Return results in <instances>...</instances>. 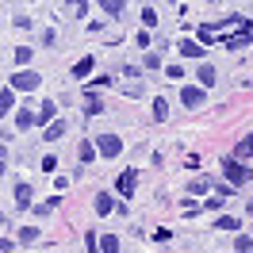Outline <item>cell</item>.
Masks as SVG:
<instances>
[{
	"instance_id": "5bb4252c",
	"label": "cell",
	"mask_w": 253,
	"mask_h": 253,
	"mask_svg": "<svg viewBox=\"0 0 253 253\" xmlns=\"http://www.w3.org/2000/svg\"><path fill=\"white\" fill-rule=\"evenodd\" d=\"M39 242V230L35 226H19V246H35Z\"/></svg>"
},
{
	"instance_id": "e0dca14e",
	"label": "cell",
	"mask_w": 253,
	"mask_h": 253,
	"mask_svg": "<svg viewBox=\"0 0 253 253\" xmlns=\"http://www.w3.org/2000/svg\"><path fill=\"white\" fill-rule=\"evenodd\" d=\"M92 158H96V146H92V142H81V150H77V161H81V165H88Z\"/></svg>"
},
{
	"instance_id": "5b68a950",
	"label": "cell",
	"mask_w": 253,
	"mask_h": 253,
	"mask_svg": "<svg viewBox=\"0 0 253 253\" xmlns=\"http://www.w3.org/2000/svg\"><path fill=\"white\" fill-rule=\"evenodd\" d=\"M180 104H184V108H200V104H204V88H200V84H188V88L180 92Z\"/></svg>"
},
{
	"instance_id": "4fadbf2b",
	"label": "cell",
	"mask_w": 253,
	"mask_h": 253,
	"mask_svg": "<svg viewBox=\"0 0 253 253\" xmlns=\"http://www.w3.org/2000/svg\"><path fill=\"white\" fill-rule=\"evenodd\" d=\"M234 253H253V238L250 234H234Z\"/></svg>"
},
{
	"instance_id": "6da1fadb",
	"label": "cell",
	"mask_w": 253,
	"mask_h": 253,
	"mask_svg": "<svg viewBox=\"0 0 253 253\" xmlns=\"http://www.w3.org/2000/svg\"><path fill=\"white\" fill-rule=\"evenodd\" d=\"M222 176H226V184H234V188H242V184L250 180V169H246L242 161L226 158V161H222Z\"/></svg>"
},
{
	"instance_id": "8fae6325",
	"label": "cell",
	"mask_w": 253,
	"mask_h": 253,
	"mask_svg": "<svg viewBox=\"0 0 253 253\" xmlns=\"http://www.w3.org/2000/svg\"><path fill=\"white\" fill-rule=\"evenodd\" d=\"M253 154V134H246L242 142H238V150H234V161H242V158H250Z\"/></svg>"
},
{
	"instance_id": "ffe728a7",
	"label": "cell",
	"mask_w": 253,
	"mask_h": 253,
	"mask_svg": "<svg viewBox=\"0 0 253 253\" xmlns=\"http://www.w3.org/2000/svg\"><path fill=\"white\" fill-rule=\"evenodd\" d=\"M215 226H219V230H234V234H238V226H242V222H238L234 215H222V219H215Z\"/></svg>"
},
{
	"instance_id": "7402d4cb",
	"label": "cell",
	"mask_w": 253,
	"mask_h": 253,
	"mask_svg": "<svg viewBox=\"0 0 253 253\" xmlns=\"http://www.w3.org/2000/svg\"><path fill=\"white\" fill-rule=\"evenodd\" d=\"M108 211H111V196L100 192V196H96V215H108Z\"/></svg>"
},
{
	"instance_id": "ac0fdd59",
	"label": "cell",
	"mask_w": 253,
	"mask_h": 253,
	"mask_svg": "<svg viewBox=\"0 0 253 253\" xmlns=\"http://www.w3.org/2000/svg\"><path fill=\"white\" fill-rule=\"evenodd\" d=\"M12 104H16V92H12V88H4V92H0V115H8Z\"/></svg>"
},
{
	"instance_id": "8992f818",
	"label": "cell",
	"mask_w": 253,
	"mask_h": 253,
	"mask_svg": "<svg viewBox=\"0 0 253 253\" xmlns=\"http://www.w3.org/2000/svg\"><path fill=\"white\" fill-rule=\"evenodd\" d=\"M50 119H58V104H54V100H46L42 108L35 111V123H46L50 126Z\"/></svg>"
},
{
	"instance_id": "277c9868",
	"label": "cell",
	"mask_w": 253,
	"mask_h": 253,
	"mask_svg": "<svg viewBox=\"0 0 253 253\" xmlns=\"http://www.w3.org/2000/svg\"><path fill=\"white\" fill-rule=\"evenodd\" d=\"M134 184H138V169H123L119 180H115V192L119 196H134Z\"/></svg>"
},
{
	"instance_id": "f546056e",
	"label": "cell",
	"mask_w": 253,
	"mask_h": 253,
	"mask_svg": "<svg viewBox=\"0 0 253 253\" xmlns=\"http://www.w3.org/2000/svg\"><path fill=\"white\" fill-rule=\"evenodd\" d=\"M84 246H88V253H96V250H100V238H96V234H84Z\"/></svg>"
},
{
	"instance_id": "d6a6232c",
	"label": "cell",
	"mask_w": 253,
	"mask_h": 253,
	"mask_svg": "<svg viewBox=\"0 0 253 253\" xmlns=\"http://www.w3.org/2000/svg\"><path fill=\"white\" fill-rule=\"evenodd\" d=\"M12 246H16V242H8V238H0V250H4V253L12 250Z\"/></svg>"
},
{
	"instance_id": "9a60e30c",
	"label": "cell",
	"mask_w": 253,
	"mask_h": 253,
	"mask_svg": "<svg viewBox=\"0 0 253 253\" xmlns=\"http://www.w3.org/2000/svg\"><path fill=\"white\" fill-rule=\"evenodd\" d=\"M84 108H88L84 115H104V104H100V100H96L92 92H84Z\"/></svg>"
},
{
	"instance_id": "30bf717a",
	"label": "cell",
	"mask_w": 253,
	"mask_h": 253,
	"mask_svg": "<svg viewBox=\"0 0 253 253\" xmlns=\"http://www.w3.org/2000/svg\"><path fill=\"white\" fill-rule=\"evenodd\" d=\"M16 207H31V184H16Z\"/></svg>"
},
{
	"instance_id": "3957f363",
	"label": "cell",
	"mask_w": 253,
	"mask_h": 253,
	"mask_svg": "<svg viewBox=\"0 0 253 253\" xmlns=\"http://www.w3.org/2000/svg\"><path fill=\"white\" fill-rule=\"evenodd\" d=\"M92 146H96L100 158H119V154H123V138H119V134H100Z\"/></svg>"
},
{
	"instance_id": "d4e9b609",
	"label": "cell",
	"mask_w": 253,
	"mask_h": 253,
	"mask_svg": "<svg viewBox=\"0 0 253 253\" xmlns=\"http://www.w3.org/2000/svg\"><path fill=\"white\" fill-rule=\"evenodd\" d=\"M104 12L108 16H123V0H104Z\"/></svg>"
},
{
	"instance_id": "ba28073f",
	"label": "cell",
	"mask_w": 253,
	"mask_h": 253,
	"mask_svg": "<svg viewBox=\"0 0 253 253\" xmlns=\"http://www.w3.org/2000/svg\"><path fill=\"white\" fill-rule=\"evenodd\" d=\"M204 50H207V46L192 42V39H184V42H180V54H184V58H204Z\"/></svg>"
},
{
	"instance_id": "4316f807",
	"label": "cell",
	"mask_w": 253,
	"mask_h": 253,
	"mask_svg": "<svg viewBox=\"0 0 253 253\" xmlns=\"http://www.w3.org/2000/svg\"><path fill=\"white\" fill-rule=\"evenodd\" d=\"M142 23H146V27H154V23H158V12H154V8H142Z\"/></svg>"
},
{
	"instance_id": "d6986e66",
	"label": "cell",
	"mask_w": 253,
	"mask_h": 253,
	"mask_svg": "<svg viewBox=\"0 0 253 253\" xmlns=\"http://www.w3.org/2000/svg\"><path fill=\"white\" fill-rule=\"evenodd\" d=\"M88 73H92V58H81V62L73 65V77L81 81V77H88Z\"/></svg>"
},
{
	"instance_id": "2e32d148",
	"label": "cell",
	"mask_w": 253,
	"mask_h": 253,
	"mask_svg": "<svg viewBox=\"0 0 253 253\" xmlns=\"http://www.w3.org/2000/svg\"><path fill=\"white\" fill-rule=\"evenodd\" d=\"M100 253H119V238L104 234V238H100Z\"/></svg>"
},
{
	"instance_id": "1f68e13d",
	"label": "cell",
	"mask_w": 253,
	"mask_h": 253,
	"mask_svg": "<svg viewBox=\"0 0 253 253\" xmlns=\"http://www.w3.org/2000/svg\"><path fill=\"white\" fill-rule=\"evenodd\" d=\"M204 207H207V211H219V207H222V196H211V200H207Z\"/></svg>"
},
{
	"instance_id": "52a82bcc",
	"label": "cell",
	"mask_w": 253,
	"mask_h": 253,
	"mask_svg": "<svg viewBox=\"0 0 253 253\" xmlns=\"http://www.w3.org/2000/svg\"><path fill=\"white\" fill-rule=\"evenodd\" d=\"M62 134H65V119H54V123L46 126V134H42V138H46V142H58Z\"/></svg>"
},
{
	"instance_id": "603a6c76",
	"label": "cell",
	"mask_w": 253,
	"mask_h": 253,
	"mask_svg": "<svg viewBox=\"0 0 253 253\" xmlns=\"http://www.w3.org/2000/svg\"><path fill=\"white\" fill-rule=\"evenodd\" d=\"M58 204H62L58 196H54V200H46V204H35V215L42 219V215H50V211H54V207H58Z\"/></svg>"
},
{
	"instance_id": "484cf974",
	"label": "cell",
	"mask_w": 253,
	"mask_h": 253,
	"mask_svg": "<svg viewBox=\"0 0 253 253\" xmlns=\"http://www.w3.org/2000/svg\"><path fill=\"white\" fill-rule=\"evenodd\" d=\"M31 54H35L31 46H19L16 50V65H27V62H31Z\"/></svg>"
},
{
	"instance_id": "44dd1931",
	"label": "cell",
	"mask_w": 253,
	"mask_h": 253,
	"mask_svg": "<svg viewBox=\"0 0 253 253\" xmlns=\"http://www.w3.org/2000/svg\"><path fill=\"white\" fill-rule=\"evenodd\" d=\"M242 46H250V35H230L226 39V50H242Z\"/></svg>"
},
{
	"instance_id": "cb8c5ba5",
	"label": "cell",
	"mask_w": 253,
	"mask_h": 253,
	"mask_svg": "<svg viewBox=\"0 0 253 253\" xmlns=\"http://www.w3.org/2000/svg\"><path fill=\"white\" fill-rule=\"evenodd\" d=\"M154 119H169V100H154Z\"/></svg>"
},
{
	"instance_id": "83f0119b",
	"label": "cell",
	"mask_w": 253,
	"mask_h": 253,
	"mask_svg": "<svg viewBox=\"0 0 253 253\" xmlns=\"http://www.w3.org/2000/svg\"><path fill=\"white\" fill-rule=\"evenodd\" d=\"M54 169H58V158H54V154H46V158H42V173H54Z\"/></svg>"
},
{
	"instance_id": "9c48e42d",
	"label": "cell",
	"mask_w": 253,
	"mask_h": 253,
	"mask_svg": "<svg viewBox=\"0 0 253 253\" xmlns=\"http://www.w3.org/2000/svg\"><path fill=\"white\" fill-rule=\"evenodd\" d=\"M196 81H204V88H211V84H215V65H200V69H196Z\"/></svg>"
},
{
	"instance_id": "7a4b0ae2",
	"label": "cell",
	"mask_w": 253,
	"mask_h": 253,
	"mask_svg": "<svg viewBox=\"0 0 253 253\" xmlns=\"http://www.w3.org/2000/svg\"><path fill=\"white\" fill-rule=\"evenodd\" d=\"M42 84V77L35 73V69H16V77H12V92H35Z\"/></svg>"
},
{
	"instance_id": "4dcf8cb0",
	"label": "cell",
	"mask_w": 253,
	"mask_h": 253,
	"mask_svg": "<svg viewBox=\"0 0 253 253\" xmlns=\"http://www.w3.org/2000/svg\"><path fill=\"white\" fill-rule=\"evenodd\" d=\"M165 73H169V81H180V77H184V69H180V65H169Z\"/></svg>"
},
{
	"instance_id": "836d02e7",
	"label": "cell",
	"mask_w": 253,
	"mask_h": 253,
	"mask_svg": "<svg viewBox=\"0 0 253 253\" xmlns=\"http://www.w3.org/2000/svg\"><path fill=\"white\" fill-rule=\"evenodd\" d=\"M0 176H4V161H0Z\"/></svg>"
},
{
	"instance_id": "f1b7e54d",
	"label": "cell",
	"mask_w": 253,
	"mask_h": 253,
	"mask_svg": "<svg viewBox=\"0 0 253 253\" xmlns=\"http://www.w3.org/2000/svg\"><path fill=\"white\" fill-rule=\"evenodd\" d=\"M188 192H192V196H204V192H207V180H192Z\"/></svg>"
},
{
	"instance_id": "7c38bea8",
	"label": "cell",
	"mask_w": 253,
	"mask_h": 253,
	"mask_svg": "<svg viewBox=\"0 0 253 253\" xmlns=\"http://www.w3.org/2000/svg\"><path fill=\"white\" fill-rule=\"evenodd\" d=\"M16 126H19V130H27V126H35V111L19 108V111H16Z\"/></svg>"
}]
</instances>
